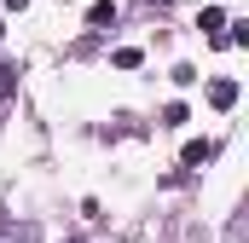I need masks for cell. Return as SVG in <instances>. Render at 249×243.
<instances>
[{
  "instance_id": "2",
  "label": "cell",
  "mask_w": 249,
  "mask_h": 243,
  "mask_svg": "<svg viewBox=\"0 0 249 243\" xmlns=\"http://www.w3.org/2000/svg\"><path fill=\"white\" fill-rule=\"evenodd\" d=\"M87 23H93V29H110V23H116V0H93V6H87Z\"/></svg>"
},
{
  "instance_id": "6",
  "label": "cell",
  "mask_w": 249,
  "mask_h": 243,
  "mask_svg": "<svg viewBox=\"0 0 249 243\" xmlns=\"http://www.w3.org/2000/svg\"><path fill=\"white\" fill-rule=\"evenodd\" d=\"M12 87H18V64H0V99H6Z\"/></svg>"
},
{
  "instance_id": "4",
  "label": "cell",
  "mask_w": 249,
  "mask_h": 243,
  "mask_svg": "<svg viewBox=\"0 0 249 243\" xmlns=\"http://www.w3.org/2000/svg\"><path fill=\"white\" fill-rule=\"evenodd\" d=\"M220 23H226V12H220V6H203V29H209V35H220Z\"/></svg>"
},
{
  "instance_id": "7",
  "label": "cell",
  "mask_w": 249,
  "mask_h": 243,
  "mask_svg": "<svg viewBox=\"0 0 249 243\" xmlns=\"http://www.w3.org/2000/svg\"><path fill=\"white\" fill-rule=\"evenodd\" d=\"M6 6H12V12H23V6H29V0H6Z\"/></svg>"
},
{
  "instance_id": "3",
  "label": "cell",
  "mask_w": 249,
  "mask_h": 243,
  "mask_svg": "<svg viewBox=\"0 0 249 243\" xmlns=\"http://www.w3.org/2000/svg\"><path fill=\"white\" fill-rule=\"evenodd\" d=\"M209 156H214V145H209V139H191L186 151H180V162H186V168H203Z\"/></svg>"
},
{
  "instance_id": "8",
  "label": "cell",
  "mask_w": 249,
  "mask_h": 243,
  "mask_svg": "<svg viewBox=\"0 0 249 243\" xmlns=\"http://www.w3.org/2000/svg\"><path fill=\"white\" fill-rule=\"evenodd\" d=\"M0 35H6V23H0Z\"/></svg>"
},
{
  "instance_id": "1",
  "label": "cell",
  "mask_w": 249,
  "mask_h": 243,
  "mask_svg": "<svg viewBox=\"0 0 249 243\" xmlns=\"http://www.w3.org/2000/svg\"><path fill=\"white\" fill-rule=\"evenodd\" d=\"M209 104H214V110H232V104H238V81H226V75L209 81Z\"/></svg>"
},
{
  "instance_id": "5",
  "label": "cell",
  "mask_w": 249,
  "mask_h": 243,
  "mask_svg": "<svg viewBox=\"0 0 249 243\" xmlns=\"http://www.w3.org/2000/svg\"><path fill=\"white\" fill-rule=\"evenodd\" d=\"M116 69H139V47H116Z\"/></svg>"
}]
</instances>
